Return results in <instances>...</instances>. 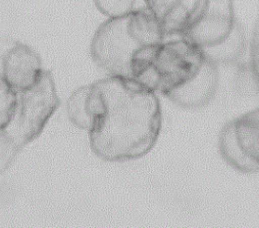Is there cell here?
<instances>
[{"mask_svg":"<svg viewBox=\"0 0 259 228\" xmlns=\"http://www.w3.org/2000/svg\"><path fill=\"white\" fill-rule=\"evenodd\" d=\"M90 146L107 162L144 157L154 146L161 128L157 95L133 78L110 76L91 85Z\"/></svg>","mask_w":259,"mask_h":228,"instance_id":"obj_1","label":"cell"},{"mask_svg":"<svg viewBox=\"0 0 259 228\" xmlns=\"http://www.w3.org/2000/svg\"><path fill=\"white\" fill-rule=\"evenodd\" d=\"M159 23L148 9L109 18L96 31L91 43L94 63L110 76L132 77V63L142 50L164 41Z\"/></svg>","mask_w":259,"mask_h":228,"instance_id":"obj_2","label":"cell"},{"mask_svg":"<svg viewBox=\"0 0 259 228\" xmlns=\"http://www.w3.org/2000/svg\"><path fill=\"white\" fill-rule=\"evenodd\" d=\"M204 59L200 47L179 36L139 52L132 63V77L165 96L195 75Z\"/></svg>","mask_w":259,"mask_h":228,"instance_id":"obj_3","label":"cell"},{"mask_svg":"<svg viewBox=\"0 0 259 228\" xmlns=\"http://www.w3.org/2000/svg\"><path fill=\"white\" fill-rule=\"evenodd\" d=\"M59 105L52 74L44 70L37 82L19 92V101L10 123L2 128V172L19 151L37 138Z\"/></svg>","mask_w":259,"mask_h":228,"instance_id":"obj_4","label":"cell"},{"mask_svg":"<svg viewBox=\"0 0 259 228\" xmlns=\"http://www.w3.org/2000/svg\"><path fill=\"white\" fill-rule=\"evenodd\" d=\"M236 22L233 0H207L201 17L181 36L200 48L212 46L230 35Z\"/></svg>","mask_w":259,"mask_h":228,"instance_id":"obj_5","label":"cell"},{"mask_svg":"<svg viewBox=\"0 0 259 228\" xmlns=\"http://www.w3.org/2000/svg\"><path fill=\"white\" fill-rule=\"evenodd\" d=\"M165 36H181L203 14L207 0H145Z\"/></svg>","mask_w":259,"mask_h":228,"instance_id":"obj_6","label":"cell"},{"mask_svg":"<svg viewBox=\"0 0 259 228\" xmlns=\"http://www.w3.org/2000/svg\"><path fill=\"white\" fill-rule=\"evenodd\" d=\"M43 71L39 54L23 43L15 44L3 58L2 79L19 92L33 86Z\"/></svg>","mask_w":259,"mask_h":228,"instance_id":"obj_7","label":"cell"},{"mask_svg":"<svg viewBox=\"0 0 259 228\" xmlns=\"http://www.w3.org/2000/svg\"><path fill=\"white\" fill-rule=\"evenodd\" d=\"M218 86V65L205 58L195 75L165 96L183 108H199L212 99Z\"/></svg>","mask_w":259,"mask_h":228,"instance_id":"obj_8","label":"cell"},{"mask_svg":"<svg viewBox=\"0 0 259 228\" xmlns=\"http://www.w3.org/2000/svg\"><path fill=\"white\" fill-rule=\"evenodd\" d=\"M219 147L224 160L234 169L242 173L259 172V164L248 158L241 149L236 135L233 122L228 123L221 131Z\"/></svg>","mask_w":259,"mask_h":228,"instance_id":"obj_9","label":"cell"},{"mask_svg":"<svg viewBox=\"0 0 259 228\" xmlns=\"http://www.w3.org/2000/svg\"><path fill=\"white\" fill-rule=\"evenodd\" d=\"M233 124L241 149L259 164V107L237 118Z\"/></svg>","mask_w":259,"mask_h":228,"instance_id":"obj_10","label":"cell"},{"mask_svg":"<svg viewBox=\"0 0 259 228\" xmlns=\"http://www.w3.org/2000/svg\"><path fill=\"white\" fill-rule=\"evenodd\" d=\"M201 49L205 58L217 65L236 62L245 50V34L241 24L236 22L233 31L225 40Z\"/></svg>","mask_w":259,"mask_h":228,"instance_id":"obj_11","label":"cell"},{"mask_svg":"<svg viewBox=\"0 0 259 228\" xmlns=\"http://www.w3.org/2000/svg\"><path fill=\"white\" fill-rule=\"evenodd\" d=\"M91 85H85L76 89L68 99L67 111L70 121L80 129L89 130L91 116L88 111V97Z\"/></svg>","mask_w":259,"mask_h":228,"instance_id":"obj_12","label":"cell"},{"mask_svg":"<svg viewBox=\"0 0 259 228\" xmlns=\"http://www.w3.org/2000/svg\"><path fill=\"white\" fill-rule=\"evenodd\" d=\"M18 101L19 91L2 79V86H0V127L2 128H5L12 120Z\"/></svg>","mask_w":259,"mask_h":228,"instance_id":"obj_13","label":"cell"},{"mask_svg":"<svg viewBox=\"0 0 259 228\" xmlns=\"http://www.w3.org/2000/svg\"><path fill=\"white\" fill-rule=\"evenodd\" d=\"M97 9L109 18H117L134 11L136 0H93Z\"/></svg>","mask_w":259,"mask_h":228,"instance_id":"obj_14","label":"cell"},{"mask_svg":"<svg viewBox=\"0 0 259 228\" xmlns=\"http://www.w3.org/2000/svg\"><path fill=\"white\" fill-rule=\"evenodd\" d=\"M251 70L259 86V20L255 26L251 41Z\"/></svg>","mask_w":259,"mask_h":228,"instance_id":"obj_15","label":"cell"}]
</instances>
